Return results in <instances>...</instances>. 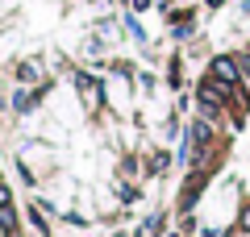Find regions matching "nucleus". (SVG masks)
Returning <instances> with one entry per match:
<instances>
[{
	"mask_svg": "<svg viewBox=\"0 0 250 237\" xmlns=\"http://www.w3.org/2000/svg\"><path fill=\"white\" fill-rule=\"evenodd\" d=\"M238 75H242V71H238V62H233V59H213V79H221V83H229V88H233Z\"/></svg>",
	"mask_w": 250,
	"mask_h": 237,
	"instance_id": "obj_1",
	"label": "nucleus"
},
{
	"mask_svg": "<svg viewBox=\"0 0 250 237\" xmlns=\"http://www.w3.org/2000/svg\"><path fill=\"white\" fill-rule=\"evenodd\" d=\"M0 229H9V233H17V212H13L9 204H0Z\"/></svg>",
	"mask_w": 250,
	"mask_h": 237,
	"instance_id": "obj_2",
	"label": "nucleus"
},
{
	"mask_svg": "<svg viewBox=\"0 0 250 237\" xmlns=\"http://www.w3.org/2000/svg\"><path fill=\"white\" fill-rule=\"evenodd\" d=\"M13 108H21V113H25V108H34V96H25V92H21V96H13Z\"/></svg>",
	"mask_w": 250,
	"mask_h": 237,
	"instance_id": "obj_3",
	"label": "nucleus"
},
{
	"mask_svg": "<svg viewBox=\"0 0 250 237\" xmlns=\"http://www.w3.org/2000/svg\"><path fill=\"white\" fill-rule=\"evenodd\" d=\"M242 229H250V208H242V220H238Z\"/></svg>",
	"mask_w": 250,
	"mask_h": 237,
	"instance_id": "obj_4",
	"label": "nucleus"
},
{
	"mask_svg": "<svg viewBox=\"0 0 250 237\" xmlns=\"http://www.w3.org/2000/svg\"><path fill=\"white\" fill-rule=\"evenodd\" d=\"M0 204H9V187L4 183H0Z\"/></svg>",
	"mask_w": 250,
	"mask_h": 237,
	"instance_id": "obj_5",
	"label": "nucleus"
},
{
	"mask_svg": "<svg viewBox=\"0 0 250 237\" xmlns=\"http://www.w3.org/2000/svg\"><path fill=\"white\" fill-rule=\"evenodd\" d=\"M129 4H134V9H146V4H150V0H129Z\"/></svg>",
	"mask_w": 250,
	"mask_h": 237,
	"instance_id": "obj_6",
	"label": "nucleus"
},
{
	"mask_svg": "<svg viewBox=\"0 0 250 237\" xmlns=\"http://www.w3.org/2000/svg\"><path fill=\"white\" fill-rule=\"evenodd\" d=\"M208 4H221V0H208Z\"/></svg>",
	"mask_w": 250,
	"mask_h": 237,
	"instance_id": "obj_7",
	"label": "nucleus"
},
{
	"mask_svg": "<svg viewBox=\"0 0 250 237\" xmlns=\"http://www.w3.org/2000/svg\"><path fill=\"white\" fill-rule=\"evenodd\" d=\"M246 59H250V50H246Z\"/></svg>",
	"mask_w": 250,
	"mask_h": 237,
	"instance_id": "obj_8",
	"label": "nucleus"
}]
</instances>
